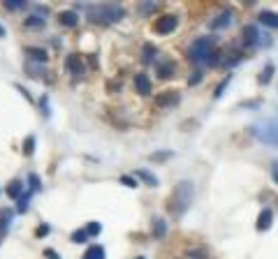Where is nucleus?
I'll return each instance as SVG.
<instances>
[{
	"instance_id": "f257e3e1",
	"label": "nucleus",
	"mask_w": 278,
	"mask_h": 259,
	"mask_svg": "<svg viewBox=\"0 0 278 259\" xmlns=\"http://www.w3.org/2000/svg\"><path fill=\"white\" fill-rule=\"evenodd\" d=\"M192 199H195V185H192L190 180H181V183L174 187V192H172L170 213L172 215H184L190 208Z\"/></svg>"
},
{
	"instance_id": "f03ea898",
	"label": "nucleus",
	"mask_w": 278,
	"mask_h": 259,
	"mask_svg": "<svg viewBox=\"0 0 278 259\" xmlns=\"http://www.w3.org/2000/svg\"><path fill=\"white\" fill-rule=\"evenodd\" d=\"M86 12H89V19L95 23H114V21H121L125 16L123 7L118 5H89Z\"/></svg>"
},
{
	"instance_id": "7ed1b4c3",
	"label": "nucleus",
	"mask_w": 278,
	"mask_h": 259,
	"mask_svg": "<svg viewBox=\"0 0 278 259\" xmlns=\"http://www.w3.org/2000/svg\"><path fill=\"white\" fill-rule=\"evenodd\" d=\"M213 47H216V37H211V35L197 37L188 49V58L192 63H209L211 56H213Z\"/></svg>"
},
{
	"instance_id": "20e7f679",
	"label": "nucleus",
	"mask_w": 278,
	"mask_h": 259,
	"mask_svg": "<svg viewBox=\"0 0 278 259\" xmlns=\"http://www.w3.org/2000/svg\"><path fill=\"white\" fill-rule=\"evenodd\" d=\"M255 134L260 137V141H262V144L278 148V116H276V118L265 120L262 125L255 127Z\"/></svg>"
},
{
	"instance_id": "39448f33",
	"label": "nucleus",
	"mask_w": 278,
	"mask_h": 259,
	"mask_svg": "<svg viewBox=\"0 0 278 259\" xmlns=\"http://www.w3.org/2000/svg\"><path fill=\"white\" fill-rule=\"evenodd\" d=\"M179 26V16L177 14H163V16H158L156 23H153V30L158 35H170L174 33Z\"/></svg>"
},
{
	"instance_id": "423d86ee",
	"label": "nucleus",
	"mask_w": 278,
	"mask_h": 259,
	"mask_svg": "<svg viewBox=\"0 0 278 259\" xmlns=\"http://www.w3.org/2000/svg\"><path fill=\"white\" fill-rule=\"evenodd\" d=\"M132 84H135V90L139 95H151V90H153V84H151V79H149V74L146 72H137L135 74V79H132Z\"/></svg>"
},
{
	"instance_id": "0eeeda50",
	"label": "nucleus",
	"mask_w": 278,
	"mask_h": 259,
	"mask_svg": "<svg viewBox=\"0 0 278 259\" xmlns=\"http://www.w3.org/2000/svg\"><path fill=\"white\" fill-rule=\"evenodd\" d=\"M65 65H68L70 74H75V77H82L86 72V67H84V58L79 53H70L68 58H65Z\"/></svg>"
},
{
	"instance_id": "6e6552de",
	"label": "nucleus",
	"mask_w": 278,
	"mask_h": 259,
	"mask_svg": "<svg viewBox=\"0 0 278 259\" xmlns=\"http://www.w3.org/2000/svg\"><path fill=\"white\" fill-rule=\"evenodd\" d=\"M177 104H179L177 90H163V93L156 97V106H160V109H170V106H177Z\"/></svg>"
},
{
	"instance_id": "1a4fd4ad",
	"label": "nucleus",
	"mask_w": 278,
	"mask_h": 259,
	"mask_svg": "<svg viewBox=\"0 0 278 259\" xmlns=\"http://www.w3.org/2000/svg\"><path fill=\"white\" fill-rule=\"evenodd\" d=\"M232 23H234V14L227 9V12H223V14H218L216 19L211 21V28L213 30H223V28H230Z\"/></svg>"
},
{
	"instance_id": "9d476101",
	"label": "nucleus",
	"mask_w": 278,
	"mask_h": 259,
	"mask_svg": "<svg viewBox=\"0 0 278 259\" xmlns=\"http://www.w3.org/2000/svg\"><path fill=\"white\" fill-rule=\"evenodd\" d=\"M274 222V211L272 208H262L258 215V232H267Z\"/></svg>"
},
{
	"instance_id": "9b49d317",
	"label": "nucleus",
	"mask_w": 278,
	"mask_h": 259,
	"mask_svg": "<svg viewBox=\"0 0 278 259\" xmlns=\"http://www.w3.org/2000/svg\"><path fill=\"white\" fill-rule=\"evenodd\" d=\"M26 56L30 60H35V63H47L49 60V51L42 47H28L26 49Z\"/></svg>"
},
{
	"instance_id": "f8f14e48",
	"label": "nucleus",
	"mask_w": 278,
	"mask_h": 259,
	"mask_svg": "<svg viewBox=\"0 0 278 259\" xmlns=\"http://www.w3.org/2000/svg\"><path fill=\"white\" fill-rule=\"evenodd\" d=\"M58 21H61V26H65V28H75L77 23H79V16H77V12H72V9H63V12L58 14Z\"/></svg>"
},
{
	"instance_id": "ddd939ff",
	"label": "nucleus",
	"mask_w": 278,
	"mask_h": 259,
	"mask_svg": "<svg viewBox=\"0 0 278 259\" xmlns=\"http://www.w3.org/2000/svg\"><path fill=\"white\" fill-rule=\"evenodd\" d=\"M244 42H246V44H251V47H255V44H258V42H260L258 26H251V23H248V26L244 28Z\"/></svg>"
},
{
	"instance_id": "4468645a",
	"label": "nucleus",
	"mask_w": 278,
	"mask_h": 259,
	"mask_svg": "<svg viewBox=\"0 0 278 259\" xmlns=\"http://www.w3.org/2000/svg\"><path fill=\"white\" fill-rule=\"evenodd\" d=\"M174 72H177V65H174L172 60L158 63V77H160V79H170V77H174Z\"/></svg>"
},
{
	"instance_id": "2eb2a0df",
	"label": "nucleus",
	"mask_w": 278,
	"mask_h": 259,
	"mask_svg": "<svg viewBox=\"0 0 278 259\" xmlns=\"http://www.w3.org/2000/svg\"><path fill=\"white\" fill-rule=\"evenodd\" d=\"M5 192H7V197H12V199H19L21 194H23V183L21 180H9V185L5 187Z\"/></svg>"
},
{
	"instance_id": "dca6fc26",
	"label": "nucleus",
	"mask_w": 278,
	"mask_h": 259,
	"mask_svg": "<svg viewBox=\"0 0 278 259\" xmlns=\"http://www.w3.org/2000/svg\"><path fill=\"white\" fill-rule=\"evenodd\" d=\"M260 23H265V26L269 28H276L278 30V14L276 12H260Z\"/></svg>"
},
{
	"instance_id": "f3484780",
	"label": "nucleus",
	"mask_w": 278,
	"mask_h": 259,
	"mask_svg": "<svg viewBox=\"0 0 278 259\" xmlns=\"http://www.w3.org/2000/svg\"><path fill=\"white\" fill-rule=\"evenodd\" d=\"M23 26H26V28H35V30H37V28L47 26V19H42L40 14H30V16L23 21Z\"/></svg>"
},
{
	"instance_id": "a211bd4d",
	"label": "nucleus",
	"mask_w": 278,
	"mask_h": 259,
	"mask_svg": "<svg viewBox=\"0 0 278 259\" xmlns=\"http://www.w3.org/2000/svg\"><path fill=\"white\" fill-rule=\"evenodd\" d=\"M135 173H137V178H139V180H144L146 185H151V187H156V185H158V178L149 172V169H137Z\"/></svg>"
},
{
	"instance_id": "6ab92c4d",
	"label": "nucleus",
	"mask_w": 278,
	"mask_h": 259,
	"mask_svg": "<svg viewBox=\"0 0 278 259\" xmlns=\"http://www.w3.org/2000/svg\"><path fill=\"white\" fill-rule=\"evenodd\" d=\"M272 79H274V65L269 63V65L262 67V72H260V77H258V84L260 86H267Z\"/></svg>"
},
{
	"instance_id": "aec40b11",
	"label": "nucleus",
	"mask_w": 278,
	"mask_h": 259,
	"mask_svg": "<svg viewBox=\"0 0 278 259\" xmlns=\"http://www.w3.org/2000/svg\"><path fill=\"white\" fill-rule=\"evenodd\" d=\"M107 253H104V248L102 246H91L86 253H84V259H104Z\"/></svg>"
},
{
	"instance_id": "412c9836",
	"label": "nucleus",
	"mask_w": 278,
	"mask_h": 259,
	"mask_svg": "<svg viewBox=\"0 0 278 259\" xmlns=\"http://www.w3.org/2000/svg\"><path fill=\"white\" fill-rule=\"evenodd\" d=\"M9 220H12V211H9V208H2V211H0V236H5L7 234Z\"/></svg>"
},
{
	"instance_id": "4be33fe9",
	"label": "nucleus",
	"mask_w": 278,
	"mask_h": 259,
	"mask_svg": "<svg viewBox=\"0 0 278 259\" xmlns=\"http://www.w3.org/2000/svg\"><path fill=\"white\" fill-rule=\"evenodd\" d=\"M70 239H72V243H86V241L91 239L89 234H86V229H77V232H72V236H70Z\"/></svg>"
},
{
	"instance_id": "5701e85b",
	"label": "nucleus",
	"mask_w": 278,
	"mask_h": 259,
	"mask_svg": "<svg viewBox=\"0 0 278 259\" xmlns=\"http://www.w3.org/2000/svg\"><path fill=\"white\" fill-rule=\"evenodd\" d=\"M144 63H151V60H153V56H158V49L153 47V44H149V42H146V44H144Z\"/></svg>"
},
{
	"instance_id": "b1692460",
	"label": "nucleus",
	"mask_w": 278,
	"mask_h": 259,
	"mask_svg": "<svg viewBox=\"0 0 278 259\" xmlns=\"http://www.w3.org/2000/svg\"><path fill=\"white\" fill-rule=\"evenodd\" d=\"M230 81H232V74H230V77H225V79H223V81H220V84H218V86H216V93H213V97H216V100H218V97H223L225 88L230 86Z\"/></svg>"
},
{
	"instance_id": "393cba45",
	"label": "nucleus",
	"mask_w": 278,
	"mask_h": 259,
	"mask_svg": "<svg viewBox=\"0 0 278 259\" xmlns=\"http://www.w3.org/2000/svg\"><path fill=\"white\" fill-rule=\"evenodd\" d=\"M28 183H30V190H33V192H40L42 190V180L37 173H30V176H28Z\"/></svg>"
},
{
	"instance_id": "a878e982",
	"label": "nucleus",
	"mask_w": 278,
	"mask_h": 259,
	"mask_svg": "<svg viewBox=\"0 0 278 259\" xmlns=\"http://www.w3.org/2000/svg\"><path fill=\"white\" fill-rule=\"evenodd\" d=\"M153 232H156V236H160L163 239L165 232H167V227H165L163 220H153Z\"/></svg>"
},
{
	"instance_id": "bb28decb",
	"label": "nucleus",
	"mask_w": 278,
	"mask_h": 259,
	"mask_svg": "<svg viewBox=\"0 0 278 259\" xmlns=\"http://www.w3.org/2000/svg\"><path fill=\"white\" fill-rule=\"evenodd\" d=\"M23 153H26V155H33L35 153V137H28V139L23 141Z\"/></svg>"
},
{
	"instance_id": "cd10ccee",
	"label": "nucleus",
	"mask_w": 278,
	"mask_h": 259,
	"mask_svg": "<svg viewBox=\"0 0 278 259\" xmlns=\"http://www.w3.org/2000/svg\"><path fill=\"white\" fill-rule=\"evenodd\" d=\"M100 232H102L100 222H89V227H86V234H89V236H97Z\"/></svg>"
},
{
	"instance_id": "c85d7f7f",
	"label": "nucleus",
	"mask_w": 278,
	"mask_h": 259,
	"mask_svg": "<svg viewBox=\"0 0 278 259\" xmlns=\"http://www.w3.org/2000/svg\"><path fill=\"white\" fill-rule=\"evenodd\" d=\"M28 201H30V192H23V194L19 197V213H26Z\"/></svg>"
},
{
	"instance_id": "c756f323",
	"label": "nucleus",
	"mask_w": 278,
	"mask_h": 259,
	"mask_svg": "<svg viewBox=\"0 0 278 259\" xmlns=\"http://www.w3.org/2000/svg\"><path fill=\"white\" fill-rule=\"evenodd\" d=\"M21 7H26V2H9V0L5 2V9H9V12H16Z\"/></svg>"
},
{
	"instance_id": "7c9ffc66",
	"label": "nucleus",
	"mask_w": 278,
	"mask_h": 259,
	"mask_svg": "<svg viewBox=\"0 0 278 259\" xmlns=\"http://www.w3.org/2000/svg\"><path fill=\"white\" fill-rule=\"evenodd\" d=\"M121 183L128 187H137V180L132 178V176H121Z\"/></svg>"
},
{
	"instance_id": "2f4dec72",
	"label": "nucleus",
	"mask_w": 278,
	"mask_h": 259,
	"mask_svg": "<svg viewBox=\"0 0 278 259\" xmlns=\"http://www.w3.org/2000/svg\"><path fill=\"white\" fill-rule=\"evenodd\" d=\"M199 81H202V72H192V77L188 79V84L190 86H195V84H199Z\"/></svg>"
},
{
	"instance_id": "473e14b6",
	"label": "nucleus",
	"mask_w": 278,
	"mask_h": 259,
	"mask_svg": "<svg viewBox=\"0 0 278 259\" xmlns=\"http://www.w3.org/2000/svg\"><path fill=\"white\" fill-rule=\"evenodd\" d=\"M49 232H51V229H49V225H40V227H37V232H35V234H37V236H47Z\"/></svg>"
},
{
	"instance_id": "72a5a7b5",
	"label": "nucleus",
	"mask_w": 278,
	"mask_h": 259,
	"mask_svg": "<svg viewBox=\"0 0 278 259\" xmlns=\"http://www.w3.org/2000/svg\"><path fill=\"white\" fill-rule=\"evenodd\" d=\"M170 155H172V153H153V155H151V160H153V162H156V160L160 162V160H167Z\"/></svg>"
},
{
	"instance_id": "f704fd0d",
	"label": "nucleus",
	"mask_w": 278,
	"mask_h": 259,
	"mask_svg": "<svg viewBox=\"0 0 278 259\" xmlns=\"http://www.w3.org/2000/svg\"><path fill=\"white\" fill-rule=\"evenodd\" d=\"M272 178H274V183L278 185V162H274L272 165Z\"/></svg>"
},
{
	"instance_id": "c9c22d12",
	"label": "nucleus",
	"mask_w": 278,
	"mask_h": 259,
	"mask_svg": "<svg viewBox=\"0 0 278 259\" xmlns=\"http://www.w3.org/2000/svg\"><path fill=\"white\" fill-rule=\"evenodd\" d=\"M44 257H49V259H58V253H56V250H44Z\"/></svg>"
},
{
	"instance_id": "e433bc0d",
	"label": "nucleus",
	"mask_w": 278,
	"mask_h": 259,
	"mask_svg": "<svg viewBox=\"0 0 278 259\" xmlns=\"http://www.w3.org/2000/svg\"><path fill=\"white\" fill-rule=\"evenodd\" d=\"M16 88H19L21 93H23V97H26V100H28V102H33V97H30V93H28L26 88H23V86H16Z\"/></svg>"
},
{
	"instance_id": "4c0bfd02",
	"label": "nucleus",
	"mask_w": 278,
	"mask_h": 259,
	"mask_svg": "<svg viewBox=\"0 0 278 259\" xmlns=\"http://www.w3.org/2000/svg\"><path fill=\"white\" fill-rule=\"evenodd\" d=\"M0 37H5V28L0 26Z\"/></svg>"
},
{
	"instance_id": "58836bf2",
	"label": "nucleus",
	"mask_w": 278,
	"mask_h": 259,
	"mask_svg": "<svg viewBox=\"0 0 278 259\" xmlns=\"http://www.w3.org/2000/svg\"><path fill=\"white\" fill-rule=\"evenodd\" d=\"M137 259H144V257H137Z\"/></svg>"
}]
</instances>
